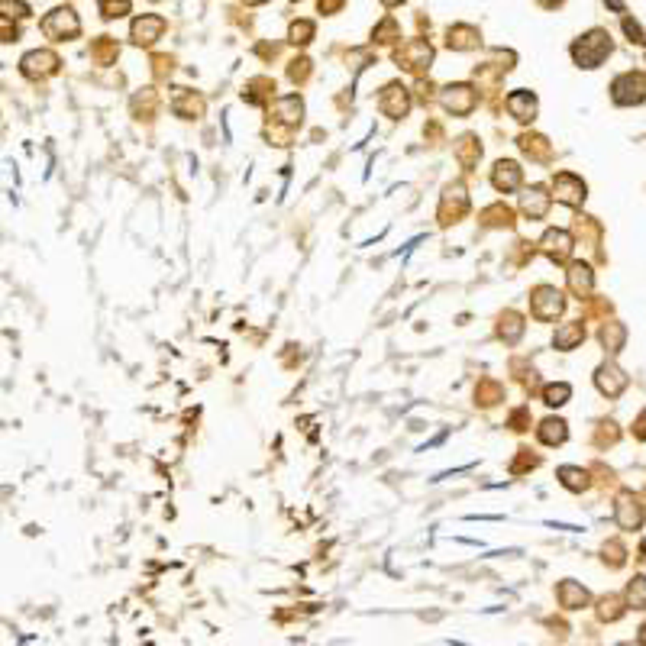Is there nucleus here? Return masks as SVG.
I'll list each match as a JSON object with an SVG mask.
<instances>
[{
    "label": "nucleus",
    "instance_id": "obj_1",
    "mask_svg": "<svg viewBox=\"0 0 646 646\" xmlns=\"http://www.w3.org/2000/svg\"><path fill=\"white\" fill-rule=\"evenodd\" d=\"M611 32L608 30H592L585 36H578L572 42V59L578 68H598L601 61L611 55Z\"/></svg>",
    "mask_w": 646,
    "mask_h": 646
},
{
    "label": "nucleus",
    "instance_id": "obj_2",
    "mask_svg": "<svg viewBox=\"0 0 646 646\" xmlns=\"http://www.w3.org/2000/svg\"><path fill=\"white\" fill-rule=\"evenodd\" d=\"M395 61L411 75H426L433 65V46L426 39H407L395 49Z\"/></svg>",
    "mask_w": 646,
    "mask_h": 646
},
{
    "label": "nucleus",
    "instance_id": "obj_3",
    "mask_svg": "<svg viewBox=\"0 0 646 646\" xmlns=\"http://www.w3.org/2000/svg\"><path fill=\"white\" fill-rule=\"evenodd\" d=\"M39 26H42V32H46L49 39H55V42L75 39L78 32H81V20H78V13L71 7H55L52 13H46V20Z\"/></svg>",
    "mask_w": 646,
    "mask_h": 646
},
{
    "label": "nucleus",
    "instance_id": "obj_4",
    "mask_svg": "<svg viewBox=\"0 0 646 646\" xmlns=\"http://www.w3.org/2000/svg\"><path fill=\"white\" fill-rule=\"evenodd\" d=\"M563 311H566V297H563V291L559 288H553V285H540V288H533L530 313L537 320H556Z\"/></svg>",
    "mask_w": 646,
    "mask_h": 646
},
{
    "label": "nucleus",
    "instance_id": "obj_5",
    "mask_svg": "<svg viewBox=\"0 0 646 646\" xmlns=\"http://www.w3.org/2000/svg\"><path fill=\"white\" fill-rule=\"evenodd\" d=\"M440 104L446 114L453 116H465L475 110V104H479V94H475V88L472 84H446L440 91Z\"/></svg>",
    "mask_w": 646,
    "mask_h": 646
},
{
    "label": "nucleus",
    "instance_id": "obj_6",
    "mask_svg": "<svg viewBox=\"0 0 646 646\" xmlns=\"http://www.w3.org/2000/svg\"><path fill=\"white\" fill-rule=\"evenodd\" d=\"M611 97H614V104H643L646 100V78L640 75V71H627V75L614 78V84H611Z\"/></svg>",
    "mask_w": 646,
    "mask_h": 646
},
{
    "label": "nucleus",
    "instance_id": "obj_7",
    "mask_svg": "<svg viewBox=\"0 0 646 646\" xmlns=\"http://www.w3.org/2000/svg\"><path fill=\"white\" fill-rule=\"evenodd\" d=\"M585 181L578 175H572V172H559V175L553 178V198L559 201V204L566 207H582L585 204Z\"/></svg>",
    "mask_w": 646,
    "mask_h": 646
},
{
    "label": "nucleus",
    "instance_id": "obj_8",
    "mask_svg": "<svg viewBox=\"0 0 646 646\" xmlns=\"http://www.w3.org/2000/svg\"><path fill=\"white\" fill-rule=\"evenodd\" d=\"M59 55L55 52H49V49H32V52H26L23 59H20V71H23L26 78H49V75H55L59 71Z\"/></svg>",
    "mask_w": 646,
    "mask_h": 646
},
{
    "label": "nucleus",
    "instance_id": "obj_9",
    "mask_svg": "<svg viewBox=\"0 0 646 646\" xmlns=\"http://www.w3.org/2000/svg\"><path fill=\"white\" fill-rule=\"evenodd\" d=\"M411 91L404 88V84H385V91H381V97H378V107H381V114H388L391 120H401V116H407V110H411Z\"/></svg>",
    "mask_w": 646,
    "mask_h": 646
},
{
    "label": "nucleus",
    "instance_id": "obj_10",
    "mask_svg": "<svg viewBox=\"0 0 646 646\" xmlns=\"http://www.w3.org/2000/svg\"><path fill=\"white\" fill-rule=\"evenodd\" d=\"M465 210H469L465 188H462V184H449L446 194H443V201H440V223H443V227H449V223H456Z\"/></svg>",
    "mask_w": 646,
    "mask_h": 646
},
{
    "label": "nucleus",
    "instance_id": "obj_11",
    "mask_svg": "<svg viewBox=\"0 0 646 646\" xmlns=\"http://www.w3.org/2000/svg\"><path fill=\"white\" fill-rule=\"evenodd\" d=\"M162 32H165V20L155 13H143L133 20V30H129V36H133V42L136 46H152L155 39H162Z\"/></svg>",
    "mask_w": 646,
    "mask_h": 646
},
{
    "label": "nucleus",
    "instance_id": "obj_12",
    "mask_svg": "<svg viewBox=\"0 0 646 646\" xmlns=\"http://www.w3.org/2000/svg\"><path fill=\"white\" fill-rule=\"evenodd\" d=\"M549 204H553V194H546V188H540V184H533V188H527L524 194H520V210H524V217H530V220H543Z\"/></svg>",
    "mask_w": 646,
    "mask_h": 646
},
{
    "label": "nucleus",
    "instance_id": "obj_13",
    "mask_svg": "<svg viewBox=\"0 0 646 646\" xmlns=\"http://www.w3.org/2000/svg\"><path fill=\"white\" fill-rule=\"evenodd\" d=\"M617 524L623 527V530H637L640 524H643V508H640V501L633 498V491H621L617 494Z\"/></svg>",
    "mask_w": 646,
    "mask_h": 646
},
{
    "label": "nucleus",
    "instance_id": "obj_14",
    "mask_svg": "<svg viewBox=\"0 0 646 646\" xmlns=\"http://www.w3.org/2000/svg\"><path fill=\"white\" fill-rule=\"evenodd\" d=\"M572 236L566 233V229H546L543 233V239H540V249L546 252L553 262H566V258L572 256Z\"/></svg>",
    "mask_w": 646,
    "mask_h": 646
},
{
    "label": "nucleus",
    "instance_id": "obj_15",
    "mask_svg": "<svg viewBox=\"0 0 646 646\" xmlns=\"http://www.w3.org/2000/svg\"><path fill=\"white\" fill-rule=\"evenodd\" d=\"M172 110H175L181 120H198V116L204 114V97L188 91V88H175V94H172Z\"/></svg>",
    "mask_w": 646,
    "mask_h": 646
},
{
    "label": "nucleus",
    "instance_id": "obj_16",
    "mask_svg": "<svg viewBox=\"0 0 646 646\" xmlns=\"http://www.w3.org/2000/svg\"><path fill=\"white\" fill-rule=\"evenodd\" d=\"M272 114H275V123H282V126L294 129L297 123H301V116H304V104H301V97H297V94H288V97L275 100Z\"/></svg>",
    "mask_w": 646,
    "mask_h": 646
},
{
    "label": "nucleus",
    "instance_id": "obj_17",
    "mask_svg": "<svg viewBox=\"0 0 646 646\" xmlns=\"http://www.w3.org/2000/svg\"><path fill=\"white\" fill-rule=\"evenodd\" d=\"M520 181H524V172H520V165L517 162H510V159H501L498 165H494V172H491V184L498 191H517L520 188Z\"/></svg>",
    "mask_w": 646,
    "mask_h": 646
},
{
    "label": "nucleus",
    "instance_id": "obj_18",
    "mask_svg": "<svg viewBox=\"0 0 646 646\" xmlns=\"http://www.w3.org/2000/svg\"><path fill=\"white\" fill-rule=\"evenodd\" d=\"M594 385H598L601 395L617 397L623 388H627V375H623L614 362H608V365H601V369H598V375H594Z\"/></svg>",
    "mask_w": 646,
    "mask_h": 646
},
{
    "label": "nucleus",
    "instance_id": "obj_19",
    "mask_svg": "<svg viewBox=\"0 0 646 646\" xmlns=\"http://www.w3.org/2000/svg\"><path fill=\"white\" fill-rule=\"evenodd\" d=\"M537 107H540L537 104V94H530V91H510L508 94V114L520 123H533Z\"/></svg>",
    "mask_w": 646,
    "mask_h": 646
},
{
    "label": "nucleus",
    "instance_id": "obj_20",
    "mask_svg": "<svg viewBox=\"0 0 646 646\" xmlns=\"http://www.w3.org/2000/svg\"><path fill=\"white\" fill-rule=\"evenodd\" d=\"M585 340V323L582 320H569V323H563V327H556V336H553V346L556 349H575L578 342Z\"/></svg>",
    "mask_w": 646,
    "mask_h": 646
},
{
    "label": "nucleus",
    "instance_id": "obj_21",
    "mask_svg": "<svg viewBox=\"0 0 646 646\" xmlns=\"http://www.w3.org/2000/svg\"><path fill=\"white\" fill-rule=\"evenodd\" d=\"M566 278H569L572 294H578V297H588V294H592L594 275H592V268H588L585 262H572L569 272H566Z\"/></svg>",
    "mask_w": 646,
    "mask_h": 646
},
{
    "label": "nucleus",
    "instance_id": "obj_22",
    "mask_svg": "<svg viewBox=\"0 0 646 646\" xmlns=\"http://www.w3.org/2000/svg\"><path fill=\"white\" fill-rule=\"evenodd\" d=\"M556 594H559V604L569 611L575 608H585L588 604V592L582 585H575L572 578H566V582H559V588H556Z\"/></svg>",
    "mask_w": 646,
    "mask_h": 646
},
{
    "label": "nucleus",
    "instance_id": "obj_23",
    "mask_svg": "<svg viewBox=\"0 0 646 646\" xmlns=\"http://www.w3.org/2000/svg\"><path fill=\"white\" fill-rule=\"evenodd\" d=\"M446 46H449V49H456V52L475 49V46H479V30H475V26H465V23L453 26V30L446 32Z\"/></svg>",
    "mask_w": 646,
    "mask_h": 646
},
{
    "label": "nucleus",
    "instance_id": "obj_24",
    "mask_svg": "<svg viewBox=\"0 0 646 646\" xmlns=\"http://www.w3.org/2000/svg\"><path fill=\"white\" fill-rule=\"evenodd\" d=\"M517 145L524 149V155H530V159L537 162H546L549 155H553V145H549L546 136H537V133H524V136L517 139Z\"/></svg>",
    "mask_w": 646,
    "mask_h": 646
},
{
    "label": "nucleus",
    "instance_id": "obj_25",
    "mask_svg": "<svg viewBox=\"0 0 646 646\" xmlns=\"http://www.w3.org/2000/svg\"><path fill=\"white\" fill-rule=\"evenodd\" d=\"M498 336H501L504 342H520V336H524V317L517 311H504L501 320H498Z\"/></svg>",
    "mask_w": 646,
    "mask_h": 646
},
{
    "label": "nucleus",
    "instance_id": "obj_26",
    "mask_svg": "<svg viewBox=\"0 0 646 646\" xmlns=\"http://www.w3.org/2000/svg\"><path fill=\"white\" fill-rule=\"evenodd\" d=\"M537 436H540V443H546V446H559V443H566V436H569V430H566V420L546 417L540 426H537Z\"/></svg>",
    "mask_w": 646,
    "mask_h": 646
},
{
    "label": "nucleus",
    "instance_id": "obj_27",
    "mask_svg": "<svg viewBox=\"0 0 646 646\" xmlns=\"http://www.w3.org/2000/svg\"><path fill=\"white\" fill-rule=\"evenodd\" d=\"M456 159H459V165L465 168V172H472V168L479 165V159H481V145H479V139L475 136H462L456 143Z\"/></svg>",
    "mask_w": 646,
    "mask_h": 646
},
{
    "label": "nucleus",
    "instance_id": "obj_28",
    "mask_svg": "<svg viewBox=\"0 0 646 646\" xmlns=\"http://www.w3.org/2000/svg\"><path fill=\"white\" fill-rule=\"evenodd\" d=\"M623 340H627V330H623V323L611 320V323H604V327H601V342H604V349H608V352H621L623 349Z\"/></svg>",
    "mask_w": 646,
    "mask_h": 646
},
{
    "label": "nucleus",
    "instance_id": "obj_29",
    "mask_svg": "<svg viewBox=\"0 0 646 646\" xmlns=\"http://www.w3.org/2000/svg\"><path fill=\"white\" fill-rule=\"evenodd\" d=\"M556 475H559V481H563L569 491H585L588 488V472L578 469V465H563Z\"/></svg>",
    "mask_w": 646,
    "mask_h": 646
},
{
    "label": "nucleus",
    "instance_id": "obj_30",
    "mask_svg": "<svg viewBox=\"0 0 646 646\" xmlns=\"http://www.w3.org/2000/svg\"><path fill=\"white\" fill-rule=\"evenodd\" d=\"M481 223H488V227H510L514 223V210L508 204H491L481 210Z\"/></svg>",
    "mask_w": 646,
    "mask_h": 646
},
{
    "label": "nucleus",
    "instance_id": "obj_31",
    "mask_svg": "<svg viewBox=\"0 0 646 646\" xmlns=\"http://www.w3.org/2000/svg\"><path fill=\"white\" fill-rule=\"evenodd\" d=\"M116 52H120V49H116V42L110 36H100L91 42V59L97 61V65H110V61L116 59Z\"/></svg>",
    "mask_w": 646,
    "mask_h": 646
},
{
    "label": "nucleus",
    "instance_id": "obj_32",
    "mask_svg": "<svg viewBox=\"0 0 646 646\" xmlns=\"http://www.w3.org/2000/svg\"><path fill=\"white\" fill-rule=\"evenodd\" d=\"M572 397V388L566 385V381H559V385H546L543 388V401L549 404V407H563L566 401Z\"/></svg>",
    "mask_w": 646,
    "mask_h": 646
},
{
    "label": "nucleus",
    "instance_id": "obj_33",
    "mask_svg": "<svg viewBox=\"0 0 646 646\" xmlns=\"http://www.w3.org/2000/svg\"><path fill=\"white\" fill-rule=\"evenodd\" d=\"M627 604L637 608V611H646V578L643 575H637L630 585H627Z\"/></svg>",
    "mask_w": 646,
    "mask_h": 646
},
{
    "label": "nucleus",
    "instance_id": "obj_34",
    "mask_svg": "<svg viewBox=\"0 0 646 646\" xmlns=\"http://www.w3.org/2000/svg\"><path fill=\"white\" fill-rule=\"evenodd\" d=\"M288 39L294 42V46H307V42L313 39V23L311 20H294L291 30H288Z\"/></svg>",
    "mask_w": 646,
    "mask_h": 646
},
{
    "label": "nucleus",
    "instance_id": "obj_35",
    "mask_svg": "<svg viewBox=\"0 0 646 646\" xmlns=\"http://www.w3.org/2000/svg\"><path fill=\"white\" fill-rule=\"evenodd\" d=\"M100 13H104V20H120V16L129 13V0H97Z\"/></svg>",
    "mask_w": 646,
    "mask_h": 646
},
{
    "label": "nucleus",
    "instance_id": "obj_36",
    "mask_svg": "<svg viewBox=\"0 0 646 646\" xmlns=\"http://www.w3.org/2000/svg\"><path fill=\"white\" fill-rule=\"evenodd\" d=\"M372 39H378V42H395V39H401V32H397V20H395V16H388V20H381V23L375 26Z\"/></svg>",
    "mask_w": 646,
    "mask_h": 646
},
{
    "label": "nucleus",
    "instance_id": "obj_37",
    "mask_svg": "<svg viewBox=\"0 0 646 646\" xmlns=\"http://www.w3.org/2000/svg\"><path fill=\"white\" fill-rule=\"evenodd\" d=\"M475 397H479L481 404H494L498 397H501V388L494 385V381H481V385L475 388Z\"/></svg>",
    "mask_w": 646,
    "mask_h": 646
},
{
    "label": "nucleus",
    "instance_id": "obj_38",
    "mask_svg": "<svg viewBox=\"0 0 646 646\" xmlns=\"http://www.w3.org/2000/svg\"><path fill=\"white\" fill-rule=\"evenodd\" d=\"M307 75H311V61H307V59H294V61L288 65V78H291L294 84L307 81Z\"/></svg>",
    "mask_w": 646,
    "mask_h": 646
},
{
    "label": "nucleus",
    "instance_id": "obj_39",
    "mask_svg": "<svg viewBox=\"0 0 646 646\" xmlns=\"http://www.w3.org/2000/svg\"><path fill=\"white\" fill-rule=\"evenodd\" d=\"M601 621H617V617H621V598H614V594H611V598H604L601 601Z\"/></svg>",
    "mask_w": 646,
    "mask_h": 646
},
{
    "label": "nucleus",
    "instance_id": "obj_40",
    "mask_svg": "<svg viewBox=\"0 0 646 646\" xmlns=\"http://www.w3.org/2000/svg\"><path fill=\"white\" fill-rule=\"evenodd\" d=\"M623 32L630 36V42H637V46H643L646 42V36H643V30H640V23H633L630 16H623Z\"/></svg>",
    "mask_w": 646,
    "mask_h": 646
},
{
    "label": "nucleus",
    "instance_id": "obj_41",
    "mask_svg": "<svg viewBox=\"0 0 646 646\" xmlns=\"http://www.w3.org/2000/svg\"><path fill=\"white\" fill-rule=\"evenodd\" d=\"M537 462H540V459H537V456H530V453H527V449H520V459H517V462L510 465V472H514V475H517V472H524V469H533V465H537Z\"/></svg>",
    "mask_w": 646,
    "mask_h": 646
},
{
    "label": "nucleus",
    "instance_id": "obj_42",
    "mask_svg": "<svg viewBox=\"0 0 646 646\" xmlns=\"http://www.w3.org/2000/svg\"><path fill=\"white\" fill-rule=\"evenodd\" d=\"M510 426H514V430H527V426H530V414H527V407H520V411L510 414Z\"/></svg>",
    "mask_w": 646,
    "mask_h": 646
},
{
    "label": "nucleus",
    "instance_id": "obj_43",
    "mask_svg": "<svg viewBox=\"0 0 646 646\" xmlns=\"http://www.w3.org/2000/svg\"><path fill=\"white\" fill-rule=\"evenodd\" d=\"M4 10H16V16H30V7L20 0H4Z\"/></svg>",
    "mask_w": 646,
    "mask_h": 646
},
{
    "label": "nucleus",
    "instance_id": "obj_44",
    "mask_svg": "<svg viewBox=\"0 0 646 646\" xmlns=\"http://www.w3.org/2000/svg\"><path fill=\"white\" fill-rule=\"evenodd\" d=\"M320 13H336V10L342 7V0H317Z\"/></svg>",
    "mask_w": 646,
    "mask_h": 646
},
{
    "label": "nucleus",
    "instance_id": "obj_45",
    "mask_svg": "<svg viewBox=\"0 0 646 646\" xmlns=\"http://www.w3.org/2000/svg\"><path fill=\"white\" fill-rule=\"evenodd\" d=\"M633 433H637L640 440H646V411L637 417V424H633Z\"/></svg>",
    "mask_w": 646,
    "mask_h": 646
},
{
    "label": "nucleus",
    "instance_id": "obj_46",
    "mask_svg": "<svg viewBox=\"0 0 646 646\" xmlns=\"http://www.w3.org/2000/svg\"><path fill=\"white\" fill-rule=\"evenodd\" d=\"M543 7H559V4H563V0H540Z\"/></svg>",
    "mask_w": 646,
    "mask_h": 646
},
{
    "label": "nucleus",
    "instance_id": "obj_47",
    "mask_svg": "<svg viewBox=\"0 0 646 646\" xmlns=\"http://www.w3.org/2000/svg\"><path fill=\"white\" fill-rule=\"evenodd\" d=\"M385 7H397V4H404V0H381Z\"/></svg>",
    "mask_w": 646,
    "mask_h": 646
},
{
    "label": "nucleus",
    "instance_id": "obj_48",
    "mask_svg": "<svg viewBox=\"0 0 646 646\" xmlns=\"http://www.w3.org/2000/svg\"><path fill=\"white\" fill-rule=\"evenodd\" d=\"M604 4H611L614 10H623V7H621V0H604Z\"/></svg>",
    "mask_w": 646,
    "mask_h": 646
},
{
    "label": "nucleus",
    "instance_id": "obj_49",
    "mask_svg": "<svg viewBox=\"0 0 646 646\" xmlns=\"http://www.w3.org/2000/svg\"><path fill=\"white\" fill-rule=\"evenodd\" d=\"M246 4H249V7H256V4H265V0H246Z\"/></svg>",
    "mask_w": 646,
    "mask_h": 646
},
{
    "label": "nucleus",
    "instance_id": "obj_50",
    "mask_svg": "<svg viewBox=\"0 0 646 646\" xmlns=\"http://www.w3.org/2000/svg\"><path fill=\"white\" fill-rule=\"evenodd\" d=\"M640 643H646V627H643V630H640Z\"/></svg>",
    "mask_w": 646,
    "mask_h": 646
}]
</instances>
